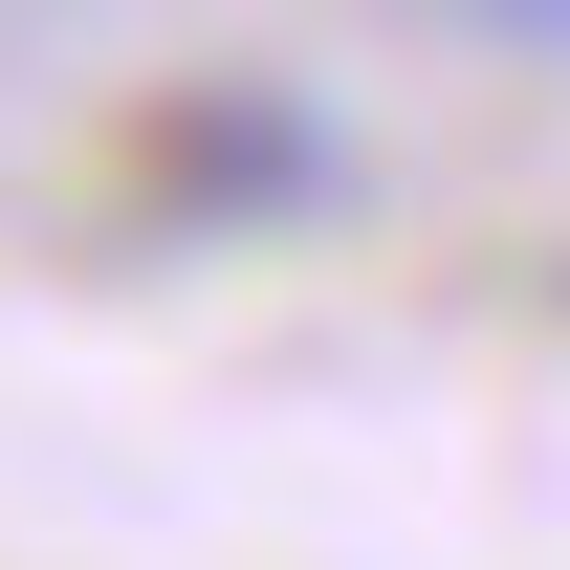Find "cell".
<instances>
[{"mask_svg":"<svg viewBox=\"0 0 570 570\" xmlns=\"http://www.w3.org/2000/svg\"><path fill=\"white\" fill-rule=\"evenodd\" d=\"M461 22H504V45H549V67H570V0H461Z\"/></svg>","mask_w":570,"mask_h":570,"instance_id":"cell-1","label":"cell"}]
</instances>
